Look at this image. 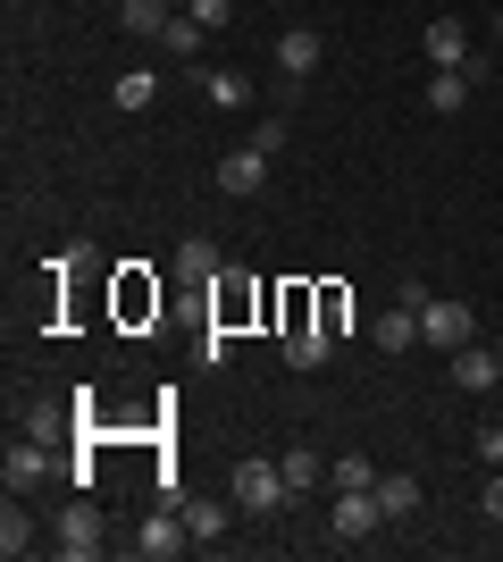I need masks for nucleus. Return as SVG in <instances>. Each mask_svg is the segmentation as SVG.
Returning a JSON list of instances; mask_svg holds the SVG:
<instances>
[{
  "mask_svg": "<svg viewBox=\"0 0 503 562\" xmlns=\"http://www.w3.org/2000/svg\"><path fill=\"white\" fill-rule=\"evenodd\" d=\"M110 101H118V110H151V101H160V68H126L118 85H110Z\"/></svg>",
  "mask_w": 503,
  "mask_h": 562,
  "instance_id": "obj_18",
  "label": "nucleus"
},
{
  "mask_svg": "<svg viewBox=\"0 0 503 562\" xmlns=\"http://www.w3.org/2000/svg\"><path fill=\"white\" fill-rule=\"evenodd\" d=\"M176 513H185L193 546H218V538H227V504H210V495H185V504H176Z\"/></svg>",
  "mask_w": 503,
  "mask_h": 562,
  "instance_id": "obj_14",
  "label": "nucleus"
},
{
  "mask_svg": "<svg viewBox=\"0 0 503 562\" xmlns=\"http://www.w3.org/2000/svg\"><path fill=\"white\" fill-rule=\"evenodd\" d=\"M319 479H328V462H319L311 446H286V487L302 495V487H319Z\"/></svg>",
  "mask_w": 503,
  "mask_h": 562,
  "instance_id": "obj_24",
  "label": "nucleus"
},
{
  "mask_svg": "<svg viewBox=\"0 0 503 562\" xmlns=\"http://www.w3.org/2000/svg\"><path fill=\"white\" fill-rule=\"evenodd\" d=\"M369 345H378V352H411V345H420V303H403V294H395V303L369 319Z\"/></svg>",
  "mask_w": 503,
  "mask_h": 562,
  "instance_id": "obj_9",
  "label": "nucleus"
},
{
  "mask_svg": "<svg viewBox=\"0 0 503 562\" xmlns=\"http://www.w3.org/2000/svg\"><path fill=\"white\" fill-rule=\"evenodd\" d=\"M495 352H503V336H495Z\"/></svg>",
  "mask_w": 503,
  "mask_h": 562,
  "instance_id": "obj_30",
  "label": "nucleus"
},
{
  "mask_svg": "<svg viewBox=\"0 0 503 562\" xmlns=\"http://www.w3.org/2000/svg\"><path fill=\"white\" fill-rule=\"evenodd\" d=\"M261 186H268V151H261V143H236V151H218V193H227V202H252Z\"/></svg>",
  "mask_w": 503,
  "mask_h": 562,
  "instance_id": "obj_3",
  "label": "nucleus"
},
{
  "mask_svg": "<svg viewBox=\"0 0 503 562\" xmlns=\"http://www.w3.org/2000/svg\"><path fill=\"white\" fill-rule=\"evenodd\" d=\"M328 487H335V495L378 487V462H369V453H344V462H328Z\"/></svg>",
  "mask_w": 503,
  "mask_h": 562,
  "instance_id": "obj_22",
  "label": "nucleus"
},
{
  "mask_svg": "<svg viewBox=\"0 0 503 562\" xmlns=\"http://www.w3.org/2000/svg\"><path fill=\"white\" fill-rule=\"evenodd\" d=\"M193 85H202L210 110H252V76H243V68H202Z\"/></svg>",
  "mask_w": 503,
  "mask_h": 562,
  "instance_id": "obj_12",
  "label": "nucleus"
},
{
  "mask_svg": "<svg viewBox=\"0 0 503 562\" xmlns=\"http://www.w3.org/2000/svg\"><path fill=\"white\" fill-rule=\"evenodd\" d=\"M126 546H135L144 562H176L193 546V529H185V513H144V529H135Z\"/></svg>",
  "mask_w": 503,
  "mask_h": 562,
  "instance_id": "obj_4",
  "label": "nucleus"
},
{
  "mask_svg": "<svg viewBox=\"0 0 503 562\" xmlns=\"http://www.w3.org/2000/svg\"><path fill=\"white\" fill-rule=\"evenodd\" d=\"M118 311H126V319H144V311H151V319H160V285L126 278V285H118Z\"/></svg>",
  "mask_w": 503,
  "mask_h": 562,
  "instance_id": "obj_25",
  "label": "nucleus"
},
{
  "mask_svg": "<svg viewBox=\"0 0 503 562\" xmlns=\"http://www.w3.org/2000/svg\"><path fill=\"white\" fill-rule=\"evenodd\" d=\"M176 269H185V278H218L227 260H218V244H210V235H185V244H176Z\"/></svg>",
  "mask_w": 503,
  "mask_h": 562,
  "instance_id": "obj_21",
  "label": "nucleus"
},
{
  "mask_svg": "<svg viewBox=\"0 0 503 562\" xmlns=\"http://www.w3.org/2000/svg\"><path fill=\"white\" fill-rule=\"evenodd\" d=\"M479 336V311L461 303V294H428L420 303V345H436V352H461Z\"/></svg>",
  "mask_w": 503,
  "mask_h": 562,
  "instance_id": "obj_1",
  "label": "nucleus"
},
{
  "mask_svg": "<svg viewBox=\"0 0 503 562\" xmlns=\"http://www.w3.org/2000/svg\"><path fill=\"white\" fill-rule=\"evenodd\" d=\"M0 479H9V495H34L43 479H59V462H50V446L34 437V446H9V470H0Z\"/></svg>",
  "mask_w": 503,
  "mask_h": 562,
  "instance_id": "obj_11",
  "label": "nucleus"
},
{
  "mask_svg": "<svg viewBox=\"0 0 503 562\" xmlns=\"http://www.w3.org/2000/svg\"><path fill=\"white\" fill-rule=\"evenodd\" d=\"M202 361H210V370H227V361H236V328H218V319H210V336H202Z\"/></svg>",
  "mask_w": 503,
  "mask_h": 562,
  "instance_id": "obj_27",
  "label": "nucleus"
},
{
  "mask_svg": "<svg viewBox=\"0 0 503 562\" xmlns=\"http://www.w3.org/2000/svg\"><path fill=\"white\" fill-rule=\"evenodd\" d=\"M50 546H59L68 562H93V554H101V513H93V504H68V513H59V529H50Z\"/></svg>",
  "mask_w": 503,
  "mask_h": 562,
  "instance_id": "obj_7",
  "label": "nucleus"
},
{
  "mask_svg": "<svg viewBox=\"0 0 503 562\" xmlns=\"http://www.w3.org/2000/svg\"><path fill=\"white\" fill-rule=\"evenodd\" d=\"M470 85H479L470 68H436L428 76V110L436 117H461V110H470Z\"/></svg>",
  "mask_w": 503,
  "mask_h": 562,
  "instance_id": "obj_13",
  "label": "nucleus"
},
{
  "mask_svg": "<svg viewBox=\"0 0 503 562\" xmlns=\"http://www.w3.org/2000/svg\"><path fill=\"white\" fill-rule=\"evenodd\" d=\"M311 294H319V328H328V336H344V319H353V285H335V278H319Z\"/></svg>",
  "mask_w": 503,
  "mask_h": 562,
  "instance_id": "obj_20",
  "label": "nucleus"
},
{
  "mask_svg": "<svg viewBox=\"0 0 503 562\" xmlns=\"http://www.w3.org/2000/svg\"><path fill=\"white\" fill-rule=\"evenodd\" d=\"M479 504H487V520H503V470H487V487H479Z\"/></svg>",
  "mask_w": 503,
  "mask_h": 562,
  "instance_id": "obj_29",
  "label": "nucleus"
},
{
  "mask_svg": "<svg viewBox=\"0 0 503 562\" xmlns=\"http://www.w3.org/2000/svg\"><path fill=\"white\" fill-rule=\"evenodd\" d=\"M193 25H210V34H227V18H236V0H185Z\"/></svg>",
  "mask_w": 503,
  "mask_h": 562,
  "instance_id": "obj_26",
  "label": "nucleus"
},
{
  "mask_svg": "<svg viewBox=\"0 0 503 562\" xmlns=\"http://www.w3.org/2000/svg\"><path fill=\"white\" fill-rule=\"evenodd\" d=\"M378 504H386V520H411L420 513V479L411 470H378Z\"/></svg>",
  "mask_w": 503,
  "mask_h": 562,
  "instance_id": "obj_15",
  "label": "nucleus"
},
{
  "mask_svg": "<svg viewBox=\"0 0 503 562\" xmlns=\"http://www.w3.org/2000/svg\"><path fill=\"white\" fill-rule=\"evenodd\" d=\"M454 386H461V395H495V386H503V352L470 336V345L454 352Z\"/></svg>",
  "mask_w": 503,
  "mask_h": 562,
  "instance_id": "obj_6",
  "label": "nucleus"
},
{
  "mask_svg": "<svg viewBox=\"0 0 503 562\" xmlns=\"http://www.w3.org/2000/svg\"><path fill=\"white\" fill-rule=\"evenodd\" d=\"M420 59H428V68H470V25H461V18H428Z\"/></svg>",
  "mask_w": 503,
  "mask_h": 562,
  "instance_id": "obj_8",
  "label": "nucleus"
},
{
  "mask_svg": "<svg viewBox=\"0 0 503 562\" xmlns=\"http://www.w3.org/2000/svg\"><path fill=\"white\" fill-rule=\"evenodd\" d=\"M202 43H210V25H193V18H168V34H160V50H168V59H193Z\"/></svg>",
  "mask_w": 503,
  "mask_h": 562,
  "instance_id": "obj_23",
  "label": "nucleus"
},
{
  "mask_svg": "<svg viewBox=\"0 0 503 562\" xmlns=\"http://www.w3.org/2000/svg\"><path fill=\"white\" fill-rule=\"evenodd\" d=\"M378 529H386V504H378V487H353V495H335V538H344V546L378 538Z\"/></svg>",
  "mask_w": 503,
  "mask_h": 562,
  "instance_id": "obj_5",
  "label": "nucleus"
},
{
  "mask_svg": "<svg viewBox=\"0 0 503 562\" xmlns=\"http://www.w3.org/2000/svg\"><path fill=\"white\" fill-rule=\"evenodd\" d=\"M168 18H176L168 0H118V25H126V34H151V43H160V34H168Z\"/></svg>",
  "mask_w": 503,
  "mask_h": 562,
  "instance_id": "obj_17",
  "label": "nucleus"
},
{
  "mask_svg": "<svg viewBox=\"0 0 503 562\" xmlns=\"http://www.w3.org/2000/svg\"><path fill=\"white\" fill-rule=\"evenodd\" d=\"M479 462H487V470H503V420H487V428H479Z\"/></svg>",
  "mask_w": 503,
  "mask_h": 562,
  "instance_id": "obj_28",
  "label": "nucleus"
},
{
  "mask_svg": "<svg viewBox=\"0 0 503 562\" xmlns=\"http://www.w3.org/2000/svg\"><path fill=\"white\" fill-rule=\"evenodd\" d=\"M319 59H328V43H319L311 25H286V34H277V68H286V85L319 76Z\"/></svg>",
  "mask_w": 503,
  "mask_h": 562,
  "instance_id": "obj_10",
  "label": "nucleus"
},
{
  "mask_svg": "<svg viewBox=\"0 0 503 562\" xmlns=\"http://www.w3.org/2000/svg\"><path fill=\"white\" fill-rule=\"evenodd\" d=\"M286 462H261V453H252V462H236V513H277V504H286Z\"/></svg>",
  "mask_w": 503,
  "mask_h": 562,
  "instance_id": "obj_2",
  "label": "nucleus"
},
{
  "mask_svg": "<svg viewBox=\"0 0 503 562\" xmlns=\"http://www.w3.org/2000/svg\"><path fill=\"white\" fill-rule=\"evenodd\" d=\"M277 345H286V370H319L335 336H328V328H286V336H277Z\"/></svg>",
  "mask_w": 503,
  "mask_h": 562,
  "instance_id": "obj_16",
  "label": "nucleus"
},
{
  "mask_svg": "<svg viewBox=\"0 0 503 562\" xmlns=\"http://www.w3.org/2000/svg\"><path fill=\"white\" fill-rule=\"evenodd\" d=\"M0 554H9V562L34 554V520H25V495H9V513H0Z\"/></svg>",
  "mask_w": 503,
  "mask_h": 562,
  "instance_id": "obj_19",
  "label": "nucleus"
}]
</instances>
